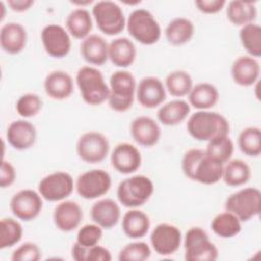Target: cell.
I'll use <instances>...</instances> for the list:
<instances>
[{"label": "cell", "mask_w": 261, "mask_h": 261, "mask_svg": "<svg viewBox=\"0 0 261 261\" xmlns=\"http://www.w3.org/2000/svg\"><path fill=\"white\" fill-rule=\"evenodd\" d=\"M221 162L208 156L204 149H189L181 159V170L191 180L202 185H214L222 177Z\"/></svg>", "instance_id": "obj_1"}, {"label": "cell", "mask_w": 261, "mask_h": 261, "mask_svg": "<svg viewBox=\"0 0 261 261\" xmlns=\"http://www.w3.org/2000/svg\"><path fill=\"white\" fill-rule=\"evenodd\" d=\"M187 130L196 141L209 142L210 140L229 135L230 125L222 114L211 110H198L189 115Z\"/></svg>", "instance_id": "obj_2"}, {"label": "cell", "mask_w": 261, "mask_h": 261, "mask_svg": "<svg viewBox=\"0 0 261 261\" xmlns=\"http://www.w3.org/2000/svg\"><path fill=\"white\" fill-rule=\"evenodd\" d=\"M75 84L84 102L90 106H99L107 102L109 86L105 82L101 70L92 65L79 68L75 74Z\"/></svg>", "instance_id": "obj_3"}, {"label": "cell", "mask_w": 261, "mask_h": 261, "mask_svg": "<svg viewBox=\"0 0 261 261\" xmlns=\"http://www.w3.org/2000/svg\"><path fill=\"white\" fill-rule=\"evenodd\" d=\"M108 106L115 112H126L133 107L137 82L132 72L123 69L114 71L109 77Z\"/></svg>", "instance_id": "obj_4"}, {"label": "cell", "mask_w": 261, "mask_h": 261, "mask_svg": "<svg viewBox=\"0 0 261 261\" xmlns=\"http://www.w3.org/2000/svg\"><path fill=\"white\" fill-rule=\"evenodd\" d=\"M129 36L142 45L151 46L161 38V27L153 13L145 8L134 9L126 18Z\"/></svg>", "instance_id": "obj_5"}, {"label": "cell", "mask_w": 261, "mask_h": 261, "mask_svg": "<svg viewBox=\"0 0 261 261\" xmlns=\"http://www.w3.org/2000/svg\"><path fill=\"white\" fill-rule=\"evenodd\" d=\"M154 193V184L150 177L136 174L121 180L116 190L118 202L125 208H139L146 204Z\"/></svg>", "instance_id": "obj_6"}, {"label": "cell", "mask_w": 261, "mask_h": 261, "mask_svg": "<svg viewBox=\"0 0 261 261\" xmlns=\"http://www.w3.org/2000/svg\"><path fill=\"white\" fill-rule=\"evenodd\" d=\"M224 208L234 214L242 222H247L260 213L261 192L255 187L240 189L226 198Z\"/></svg>", "instance_id": "obj_7"}, {"label": "cell", "mask_w": 261, "mask_h": 261, "mask_svg": "<svg viewBox=\"0 0 261 261\" xmlns=\"http://www.w3.org/2000/svg\"><path fill=\"white\" fill-rule=\"evenodd\" d=\"M92 16L99 31L107 36L120 34L126 25L124 12L114 1L101 0L96 2L92 7Z\"/></svg>", "instance_id": "obj_8"}, {"label": "cell", "mask_w": 261, "mask_h": 261, "mask_svg": "<svg viewBox=\"0 0 261 261\" xmlns=\"http://www.w3.org/2000/svg\"><path fill=\"white\" fill-rule=\"evenodd\" d=\"M184 248L187 261H215L219 255L217 247L210 241L206 230L199 226L187 230Z\"/></svg>", "instance_id": "obj_9"}, {"label": "cell", "mask_w": 261, "mask_h": 261, "mask_svg": "<svg viewBox=\"0 0 261 261\" xmlns=\"http://www.w3.org/2000/svg\"><path fill=\"white\" fill-rule=\"evenodd\" d=\"M112 185L110 174L100 168L81 173L75 180V190L80 197L86 200L99 199L106 195Z\"/></svg>", "instance_id": "obj_10"}, {"label": "cell", "mask_w": 261, "mask_h": 261, "mask_svg": "<svg viewBox=\"0 0 261 261\" xmlns=\"http://www.w3.org/2000/svg\"><path fill=\"white\" fill-rule=\"evenodd\" d=\"M76 154L86 163L102 162L108 155L110 144L107 137L97 130L84 133L76 142Z\"/></svg>", "instance_id": "obj_11"}, {"label": "cell", "mask_w": 261, "mask_h": 261, "mask_svg": "<svg viewBox=\"0 0 261 261\" xmlns=\"http://www.w3.org/2000/svg\"><path fill=\"white\" fill-rule=\"evenodd\" d=\"M73 188V178L68 172L54 171L39 181L38 192L48 202H61L71 195Z\"/></svg>", "instance_id": "obj_12"}, {"label": "cell", "mask_w": 261, "mask_h": 261, "mask_svg": "<svg viewBox=\"0 0 261 261\" xmlns=\"http://www.w3.org/2000/svg\"><path fill=\"white\" fill-rule=\"evenodd\" d=\"M43 200L39 192L32 189H23L12 196L9 207L17 219L31 221L37 218L42 212Z\"/></svg>", "instance_id": "obj_13"}, {"label": "cell", "mask_w": 261, "mask_h": 261, "mask_svg": "<svg viewBox=\"0 0 261 261\" xmlns=\"http://www.w3.org/2000/svg\"><path fill=\"white\" fill-rule=\"evenodd\" d=\"M41 42L45 52L52 58H63L71 49V37L60 24L50 23L41 31Z\"/></svg>", "instance_id": "obj_14"}, {"label": "cell", "mask_w": 261, "mask_h": 261, "mask_svg": "<svg viewBox=\"0 0 261 261\" xmlns=\"http://www.w3.org/2000/svg\"><path fill=\"white\" fill-rule=\"evenodd\" d=\"M182 236L180 229L170 223L157 224L151 231L150 243L152 249L160 256H170L180 247Z\"/></svg>", "instance_id": "obj_15"}, {"label": "cell", "mask_w": 261, "mask_h": 261, "mask_svg": "<svg viewBox=\"0 0 261 261\" xmlns=\"http://www.w3.org/2000/svg\"><path fill=\"white\" fill-rule=\"evenodd\" d=\"M136 98L141 106L148 109L159 107L166 99L164 83L157 76H145L137 84Z\"/></svg>", "instance_id": "obj_16"}, {"label": "cell", "mask_w": 261, "mask_h": 261, "mask_svg": "<svg viewBox=\"0 0 261 261\" xmlns=\"http://www.w3.org/2000/svg\"><path fill=\"white\" fill-rule=\"evenodd\" d=\"M110 162L112 167L121 174L136 172L142 164V155L139 149L129 143L117 144L111 152Z\"/></svg>", "instance_id": "obj_17"}, {"label": "cell", "mask_w": 261, "mask_h": 261, "mask_svg": "<svg viewBox=\"0 0 261 261\" xmlns=\"http://www.w3.org/2000/svg\"><path fill=\"white\" fill-rule=\"evenodd\" d=\"M6 140L13 149L25 151L32 148L36 143V126L24 118L13 120L7 126Z\"/></svg>", "instance_id": "obj_18"}, {"label": "cell", "mask_w": 261, "mask_h": 261, "mask_svg": "<svg viewBox=\"0 0 261 261\" xmlns=\"http://www.w3.org/2000/svg\"><path fill=\"white\" fill-rule=\"evenodd\" d=\"M52 217L57 229L63 232H70L80 226L84 213L79 203L64 200L55 206Z\"/></svg>", "instance_id": "obj_19"}, {"label": "cell", "mask_w": 261, "mask_h": 261, "mask_svg": "<svg viewBox=\"0 0 261 261\" xmlns=\"http://www.w3.org/2000/svg\"><path fill=\"white\" fill-rule=\"evenodd\" d=\"M130 136L134 141L146 148L155 146L161 138V128L158 122L150 116H138L129 126Z\"/></svg>", "instance_id": "obj_20"}, {"label": "cell", "mask_w": 261, "mask_h": 261, "mask_svg": "<svg viewBox=\"0 0 261 261\" xmlns=\"http://www.w3.org/2000/svg\"><path fill=\"white\" fill-rule=\"evenodd\" d=\"M232 81L241 87H250L256 84L260 76V63L257 58L249 55L237 57L230 68Z\"/></svg>", "instance_id": "obj_21"}, {"label": "cell", "mask_w": 261, "mask_h": 261, "mask_svg": "<svg viewBox=\"0 0 261 261\" xmlns=\"http://www.w3.org/2000/svg\"><path fill=\"white\" fill-rule=\"evenodd\" d=\"M28 33L25 28L15 21L4 23L0 29V46L8 54L20 53L27 46Z\"/></svg>", "instance_id": "obj_22"}, {"label": "cell", "mask_w": 261, "mask_h": 261, "mask_svg": "<svg viewBox=\"0 0 261 261\" xmlns=\"http://www.w3.org/2000/svg\"><path fill=\"white\" fill-rule=\"evenodd\" d=\"M92 220L103 229L114 227L120 220L121 211L119 205L110 198L96 201L90 210Z\"/></svg>", "instance_id": "obj_23"}, {"label": "cell", "mask_w": 261, "mask_h": 261, "mask_svg": "<svg viewBox=\"0 0 261 261\" xmlns=\"http://www.w3.org/2000/svg\"><path fill=\"white\" fill-rule=\"evenodd\" d=\"M74 85L71 75L64 70H53L44 80V91L53 100H65L73 93Z\"/></svg>", "instance_id": "obj_24"}, {"label": "cell", "mask_w": 261, "mask_h": 261, "mask_svg": "<svg viewBox=\"0 0 261 261\" xmlns=\"http://www.w3.org/2000/svg\"><path fill=\"white\" fill-rule=\"evenodd\" d=\"M108 46L106 40L97 34H91L80 45L83 59L92 66L103 65L108 60Z\"/></svg>", "instance_id": "obj_25"}, {"label": "cell", "mask_w": 261, "mask_h": 261, "mask_svg": "<svg viewBox=\"0 0 261 261\" xmlns=\"http://www.w3.org/2000/svg\"><path fill=\"white\" fill-rule=\"evenodd\" d=\"M137 57V48L134 42L126 37L115 38L108 46V59L120 68L130 66Z\"/></svg>", "instance_id": "obj_26"}, {"label": "cell", "mask_w": 261, "mask_h": 261, "mask_svg": "<svg viewBox=\"0 0 261 261\" xmlns=\"http://www.w3.org/2000/svg\"><path fill=\"white\" fill-rule=\"evenodd\" d=\"M151 226L149 216L139 208L128 209L122 216L121 228L123 233L133 240L145 237Z\"/></svg>", "instance_id": "obj_27"}, {"label": "cell", "mask_w": 261, "mask_h": 261, "mask_svg": "<svg viewBox=\"0 0 261 261\" xmlns=\"http://www.w3.org/2000/svg\"><path fill=\"white\" fill-rule=\"evenodd\" d=\"M191 112L190 104L179 98L162 104L157 111V119L166 126H174L185 121Z\"/></svg>", "instance_id": "obj_28"}, {"label": "cell", "mask_w": 261, "mask_h": 261, "mask_svg": "<svg viewBox=\"0 0 261 261\" xmlns=\"http://www.w3.org/2000/svg\"><path fill=\"white\" fill-rule=\"evenodd\" d=\"M65 29L70 37L77 40H84L91 35L93 30L92 13L85 7L72 9L66 16Z\"/></svg>", "instance_id": "obj_29"}, {"label": "cell", "mask_w": 261, "mask_h": 261, "mask_svg": "<svg viewBox=\"0 0 261 261\" xmlns=\"http://www.w3.org/2000/svg\"><path fill=\"white\" fill-rule=\"evenodd\" d=\"M165 38L172 46H182L189 43L195 35V24L187 17L172 18L166 25Z\"/></svg>", "instance_id": "obj_30"}, {"label": "cell", "mask_w": 261, "mask_h": 261, "mask_svg": "<svg viewBox=\"0 0 261 261\" xmlns=\"http://www.w3.org/2000/svg\"><path fill=\"white\" fill-rule=\"evenodd\" d=\"M219 100L217 88L210 83H199L193 86L188 94V103L198 110H209L214 107Z\"/></svg>", "instance_id": "obj_31"}, {"label": "cell", "mask_w": 261, "mask_h": 261, "mask_svg": "<svg viewBox=\"0 0 261 261\" xmlns=\"http://www.w3.org/2000/svg\"><path fill=\"white\" fill-rule=\"evenodd\" d=\"M226 17L236 27L254 22L257 17L256 3L245 0L229 1L226 6Z\"/></svg>", "instance_id": "obj_32"}, {"label": "cell", "mask_w": 261, "mask_h": 261, "mask_svg": "<svg viewBox=\"0 0 261 261\" xmlns=\"http://www.w3.org/2000/svg\"><path fill=\"white\" fill-rule=\"evenodd\" d=\"M251 168L242 159H230L223 165L221 179L229 187H241L251 178Z\"/></svg>", "instance_id": "obj_33"}, {"label": "cell", "mask_w": 261, "mask_h": 261, "mask_svg": "<svg viewBox=\"0 0 261 261\" xmlns=\"http://www.w3.org/2000/svg\"><path fill=\"white\" fill-rule=\"evenodd\" d=\"M212 231L219 238L230 239L238 236L242 230V221L231 212L218 213L210 223Z\"/></svg>", "instance_id": "obj_34"}, {"label": "cell", "mask_w": 261, "mask_h": 261, "mask_svg": "<svg viewBox=\"0 0 261 261\" xmlns=\"http://www.w3.org/2000/svg\"><path fill=\"white\" fill-rule=\"evenodd\" d=\"M166 92L172 97L182 98L188 96L193 88V79L191 74L182 69H177L169 72L164 81Z\"/></svg>", "instance_id": "obj_35"}, {"label": "cell", "mask_w": 261, "mask_h": 261, "mask_svg": "<svg viewBox=\"0 0 261 261\" xmlns=\"http://www.w3.org/2000/svg\"><path fill=\"white\" fill-rule=\"evenodd\" d=\"M239 38L249 56L254 58L261 56V27L258 23L251 22L241 27Z\"/></svg>", "instance_id": "obj_36"}, {"label": "cell", "mask_w": 261, "mask_h": 261, "mask_svg": "<svg viewBox=\"0 0 261 261\" xmlns=\"http://www.w3.org/2000/svg\"><path fill=\"white\" fill-rule=\"evenodd\" d=\"M238 146L243 154L249 157H258L261 154V129L258 126H248L241 130L238 137Z\"/></svg>", "instance_id": "obj_37"}, {"label": "cell", "mask_w": 261, "mask_h": 261, "mask_svg": "<svg viewBox=\"0 0 261 261\" xmlns=\"http://www.w3.org/2000/svg\"><path fill=\"white\" fill-rule=\"evenodd\" d=\"M234 151V145L232 140L229 138V135L216 137L209 142L205 148V152L211 158L225 164L228 160L231 159Z\"/></svg>", "instance_id": "obj_38"}, {"label": "cell", "mask_w": 261, "mask_h": 261, "mask_svg": "<svg viewBox=\"0 0 261 261\" xmlns=\"http://www.w3.org/2000/svg\"><path fill=\"white\" fill-rule=\"evenodd\" d=\"M23 234L21 223L12 218L4 217L0 221V249H7L20 242Z\"/></svg>", "instance_id": "obj_39"}, {"label": "cell", "mask_w": 261, "mask_h": 261, "mask_svg": "<svg viewBox=\"0 0 261 261\" xmlns=\"http://www.w3.org/2000/svg\"><path fill=\"white\" fill-rule=\"evenodd\" d=\"M43 107L41 97L36 93H25L21 95L15 104V110L22 118H31L36 116Z\"/></svg>", "instance_id": "obj_40"}, {"label": "cell", "mask_w": 261, "mask_h": 261, "mask_svg": "<svg viewBox=\"0 0 261 261\" xmlns=\"http://www.w3.org/2000/svg\"><path fill=\"white\" fill-rule=\"evenodd\" d=\"M151 248L145 242L126 244L118 253L119 261H145L151 256Z\"/></svg>", "instance_id": "obj_41"}, {"label": "cell", "mask_w": 261, "mask_h": 261, "mask_svg": "<svg viewBox=\"0 0 261 261\" xmlns=\"http://www.w3.org/2000/svg\"><path fill=\"white\" fill-rule=\"evenodd\" d=\"M103 237V228L98 224L88 223L83 225L76 233L75 243L84 248H91L100 243Z\"/></svg>", "instance_id": "obj_42"}, {"label": "cell", "mask_w": 261, "mask_h": 261, "mask_svg": "<svg viewBox=\"0 0 261 261\" xmlns=\"http://www.w3.org/2000/svg\"><path fill=\"white\" fill-rule=\"evenodd\" d=\"M42 258V250L33 242H24L11 254L12 261H39Z\"/></svg>", "instance_id": "obj_43"}, {"label": "cell", "mask_w": 261, "mask_h": 261, "mask_svg": "<svg viewBox=\"0 0 261 261\" xmlns=\"http://www.w3.org/2000/svg\"><path fill=\"white\" fill-rule=\"evenodd\" d=\"M16 178V170L13 164L7 160H2L0 171V187L6 189L11 187Z\"/></svg>", "instance_id": "obj_44"}, {"label": "cell", "mask_w": 261, "mask_h": 261, "mask_svg": "<svg viewBox=\"0 0 261 261\" xmlns=\"http://www.w3.org/2000/svg\"><path fill=\"white\" fill-rule=\"evenodd\" d=\"M226 2L224 0H197L195 6L199 11L205 14H215L222 10Z\"/></svg>", "instance_id": "obj_45"}, {"label": "cell", "mask_w": 261, "mask_h": 261, "mask_svg": "<svg viewBox=\"0 0 261 261\" xmlns=\"http://www.w3.org/2000/svg\"><path fill=\"white\" fill-rule=\"evenodd\" d=\"M111 259L110 251L99 244L86 250V261H110Z\"/></svg>", "instance_id": "obj_46"}, {"label": "cell", "mask_w": 261, "mask_h": 261, "mask_svg": "<svg viewBox=\"0 0 261 261\" xmlns=\"http://www.w3.org/2000/svg\"><path fill=\"white\" fill-rule=\"evenodd\" d=\"M34 0H8V7L15 12H24L34 5Z\"/></svg>", "instance_id": "obj_47"}, {"label": "cell", "mask_w": 261, "mask_h": 261, "mask_svg": "<svg viewBox=\"0 0 261 261\" xmlns=\"http://www.w3.org/2000/svg\"><path fill=\"white\" fill-rule=\"evenodd\" d=\"M0 8H1V10H2V13H1V15H0V16H1V17H0V19H1V20H3V18L5 17V13H4V11H5V9H6V8H5V4H4V2H3V1H1V2H0Z\"/></svg>", "instance_id": "obj_48"}]
</instances>
